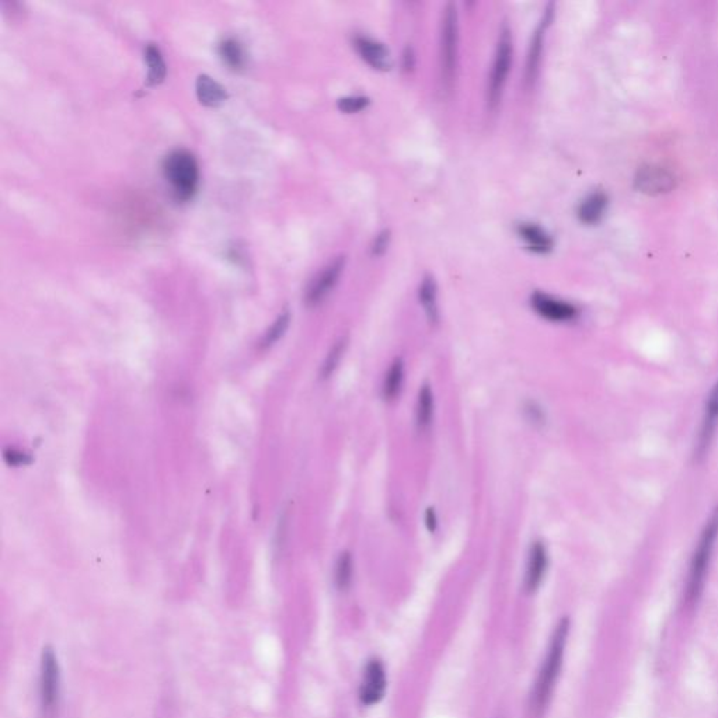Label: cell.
<instances>
[{"instance_id":"cell-1","label":"cell","mask_w":718,"mask_h":718,"mask_svg":"<svg viewBox=\"0 0 718 718\" xmlns=\"http://www.w3.org/2000/svg\"><path fill=\"white\" fill-rule=\"evenodd\" d=\"M570 634V620L567 617L562 619L554 628L551 640L543 660V664L539 669L536 682L532 687L529 705L533 714H541L548 705L553 692L557 686V680L560 678V672L564 664L566 648L569 643Z\"/></svg>"},{"instance_id":"cell-2","label":"cell","mask_w":718,"mask_h":718,"mask_svg":"<svg viewBox=\"0 0 718 718\" xmlns=\"http://www.w3.org/2000/svg\"><path fill=\"white\" fill-rule=\"evenodd\" d=\"M718 539V507L711 512L710 518L707 519L701 535L699 537V541L696 544L694 553L692 555L690 566H689V574L686 581V589H685V599L686 603L694 605L700 599L705 578L710 570V564L712 560V554L715 548V543Z\"/></svg>"},{"instance_id":"cell-3","label":"cell","mask_w":718,"mask_h":718,"mask_svg":"<svg viewBox=\"0 0 718 718\" xmlns=\"http://www.w3.org/2000/svg\"><path fill=\"white\" fill-rule=\"evenodd\" d=\"M163 176L179 201L191 199L199 184V168L195 156L184 149L173 150L163 161Z\"/></svg>"},{"instance_id":"cell-4","label":"cell","mask_w":718,"mask_h":718,"mask_svg":"<svg viewBox=\"0 0 718 718\" xmlns=\"http://www.w3.org/2000/svg\"><path fill=\"white\" fill-rule=\"evenodd\" d=\"M40 705L44 718L58 714L62 697V668L51 646H45L40 660Z\"/></svg>"},{"instance_id":"cell-5","label":"cell","mask_w":718,"mask_h":718,"mask_svg":"<svg viewBox=\"0 0 718 718\" xmlns=\"http://www.w3.org/2000/svg\"><path fill=\"white\" fill-rule=\"evenodd\" d=\"M512 34L509 27L504 24L500 31L487 88V106L490 111H496L503 100L504 89L512 65Z\"/></svg>"},{"instance_id":"cell-6","label":"cell","mask_w":718,"mask_h":718,"mask_svg":"<svg viewBox=\"0 0 718 718\" xmlns=\"http://www.w3.org/2000/svg\"><path fill=\"white\" fill-rule=\"evenodd\" d=\"M459 24L457 12L453 3H448L443 12L441 28V76L442 83L449 90L453 86L457 69Z\"/></svg>"},{"instance_id":"cell-7","label":"cell","mask_w":718,"mask_h":718,"mask_svg":"<svg viewBox=\"0 0 718 718\" xmlns=\"http://www.w3.org/2000/svg\"><path fill=\"white\" fill-rule=\"evenodd\" d=\"M345 268V259L337 257L333 261H330L325 268H322L320 272L310 281L306 293H304V303L309 307L318 306L322 302L327 299V296L334 291L337 286L343 272Z\"/></svg>"},{"instance_id":"cell-8","label":"cell","mask_w":718,"mask_h":718,"mask_svg":"<svg viewBox=\"0 0 718 718\" xmlns=\"http://www.w3.org/2000/svg\"><path fill=\"white\" fill-rule=\"evenodd\" d=\"M530 306L541 318L553 323H569L576 320L580 314L577 306L573 303L539 291L532 293Z\"/></svg>"},{"instance_id":"cell-9","label":"cell","mask_w":718,"mask_h":718,"mask_svg":"<svg viewBox=\"0 0 718 718\" xmlns=\"http://www.w3.org/2000/svg\"><path fill=\"white\" fill-rule=\"evenodd\" d=\"M387 689V678L386 669L379 660H370L362 675V680L359 685V700L364 705H375L377 704L386 693Z\"/></svg>"},{"instance_id":"cell-10","label":"cell","mask_w":718,"mask_h":718,"mask_svg":"<svg viewBox=\"0 0 718 718\" xmlns=\"http://www.w3.org/2000/svg\"><path fill=\"white\" fill-rule=\"evenodd\" d=\"M717 427H718V380L715 382L714 387L711 389V391L707 397L703 418H701V425H700V431H699V436H697V445H696V450H694V456L699 462L703 460L705 457V455L708 453L712 439L715 436Z\"/></svg>"},{"instance_id":"cell-11","label":"cell","mask_w":718,"mask_h":718,"mask_svg":"<svg viewBox=\"0 0 718 718\" xmlns=\"http://www.w3.org/2000/svg\"><path fill=\"white\" fill-rule=\"evenodd\" d=\"M635 187L647 195H661L674 190V174L660 166H644L635 174Z\"/></svg>"},{"instance_id":"cell-12","label":"cell","mask_w":718,"mask_h":718,"mask_svg":"<svg viewBox=\"0 0 718 718\" xmlns=\"http://www.w3.org/2000/svg\"><path fill=\"white\" fill-rule=\"evenodd\" d=\"M352 44L358 55L375 70L387 72L391 69V55L390 51L384 47V44L368 35H355Z\"/></svg>"},{"instance_id":"cell-13","label":"cell","mask_w":718,"mask_h":718,"mask_svg":"<svg viewBox=\"0 0 718 718\" xmlns=\"http://www.w3.org/2000/svg\"><path fill=\"white\" fill-rule=\"evenodd\" d=\"M547 566H548L547 548L543 541L536 540L530 546V550L528 554V562H526V571H525V589L529 594L536 592L537 588L541 585V581L547 571Z\"/></svg>"},{"instance_id":"cell-14","label":"cell","mask_w":718,"mask_h":718,"mask_svg":"<svg viewBox=\"0 0 718 718\" xmlns=\"http://www.w3.org/2000/svg\"><path fill=\"white\" fill-rule=\"evenodd\" d=\"M516 233L532 253L548 254L554 247L553 237L536 223H519Z\"/></svg>"},{"instance_id":"cell-15","label":"cell","mask_w":718,"mask_h":718,"mask_svg":"<svg viewBox=\"0 0 718 718\" xmlns=\"http://www.w3.org/2000/svg\"><path fill=\"white\" fill-rule=\"evenodd\" d=\"M195 93L202 106L212 108L222 106L229 99L226 89L208 74H199L197 77Z\"/></svg>"},{"instance_id":"cell-16","label":"cell","mask_w":718,"mask_h":718,"mask_svg":"<svg viewBox=\"0 0 718 718\" xmlns=\"http://www.w3.org/2000/svg\"><path fill=\"white\" fill-rule=\"evenodd\" d=\"M550 19H551V10H547L546 15H544L543 22L536 28V31H535V34L532 37V42H530V47H529V51H528L526 72H525V77H526V83L528 85H532L536 81V77H537L539 65H540V56H541V49H543V38H544L546 27L550 24Z\"/></svg>"},{"instance_id":"cell-17","label":"cell","mask_w":718,"mask_h":718,"mask_svg":"<svg viewBox=\"0 0 718 718\" xmlns=\"http://www.w3.org/2000/svg\"><path fill=\"white\" fill-rule=\"evenodd\" d=\"M218 55L222 59V62L231 70L240 72L247 66L246 49L237 38H223L218 44Z\"/></svg>"},{"instance_id":"cell-18","label":"cell","mask_w":718,"mask_h":718,"mask_svg":"<svg viewBox=\"0 0 718 718\" xmlns=\"http://www.w3.org/2000/svg\"><path fill=\"white\" fill-rule=\"evenodd\" d=\"M143 56H145V62L147 66L146 85L149 88H152V86H157V85L163 83L166 74H168V66H166L161 48H158L156 44H147L145 47Z\"/></svg>"},{"instance_id":"cell-19","label":"cell","mask_w":718,"mask_h":718,"mask_svg":"<svg viewBox=\"0 0 718 718\" xmlns=\"http://www.w3.org/2000/svg\"><path fill=\"white\" fill-rule=\"evenodd\" d=\"M405 375L406 368L402 358H395L389 370L384 375L383 384H382V395L386 402H393L400 395L405 384Z\"/></svg>"},{"instance_id":"cell-20","label":"cell","mask_w":718,"mask_h":718,"mask_svg":"<svg viewBox=\"0 0 718 718\" xmlns=\"http://www.w3.org/2000/svg\"><path fill=\"white\" fill-rule=\"evenodd\" d=\"M420 303L425 311L430 325L435 326L439 322V306H438V288L434 277L425 275L418 289Z\"/></svg>"},{"instance_id":"cell-21","label":"cell","mask_w":718,"mask_h":718,"mask_svg":"<svg viewBox=\"0 0 718 718\" xmlns=\"http://www.w3.org/2000/svg\"><path fill=\"white\" fill-rule=\"evenodd\" d=\"M434 411L435 400L432 389L428 383H424L418 391L416 406V425L420 432H425L430 430L434 421Z\"/></svg>"},{"instance_id":"cell-22","label":"cell","mask_w":718,"mask_h":718,"mask_svg":"<svg viewBox=\"0 0 718 718\" xmlns=\"http://www.w3.org/2000/svg\"><path fill=\"white\" fill-rule=\"evenodd\" d=\"M607 195L603 191L591 193L578 206V218L585 225L598 223L606 211Z\"/></svg>"},{"instance_id":"cell-23","label":"cell","mask_w":718,"mask_h":718,"mask_svg":"<svg viewBox=\"0 0 718 718\" xmlns=\"http://www.w3.org/2000/svg\"><path fill=\"white\" fill-rule=\"evenodd\" d=\"M352 574H354V563H352L351 553L344 551L338 557L337 564H336V573H334L336 585L340 591H345L347 588H350L351 581H352Z\"/></svg>"},{"instance_id":"cell-24","label":"cell","mask_w":718,"mask_h":718,"mask_svg":"<svg viewBox=\"0 0 718 718\" xmlns=\"http://www.w3.org/2000/svg\"><path fill=\"white\" fill-rule=\"evenodd\" d=\"M289 323H291V313L288 310H285L284 313H281L278 316L274 325L267 330L266 336L261 340V347L268 348V347H272L277 341H279L284 337V334L286 333Z\"/></svg>"},{"instance_id":"cell-25","label":"cell","mask_w":718,"mask_h":718,"mask_svg":"<svg viewBox=\"0 0 718 718\" xmlns=\"http://www.w3.org/2000/svg\"><path fill=\"white\" fill-rule=\"evenodd\" d=\"M345 348H347V338H340L334 345L333 348L330 350V352L327 354L325 362H323V366H322V370H320V375L323 379H327L330 377L334 370L338 368V364L345 352Z\"/></svg>"},{"instance_id":"cell-26","label":"cell","mask_w":718,"mask_h":718,"mask_svg":"<svg viewBox=\"0 0 718 718\" xmlns=\"http://www.w3.org/2000/svg\"><path fill=\"white\" fill-rule=\"evenodd\" d=\"M369 99L365 96H348L340 99L337 101V107L340 108V111L345 114H354L365 110L369 106Z\"/></svg>"},{"instance_id":"cell-27","label":"cell","mask_w":718,"mask_h":718,"mask_svg":"<svg viewBox=\"0 0 718 718\" xmlns=\"http://www.w3.org/2000/svg\"><path fill=\"white\" fill-rule=\"evenodd\" d=\"M3 457H5L6 463H8L9 466H13V467L27 466V464H30V463H31V457H30L27 453L22 452V450H19V449H15V448H8V449H5V452H3Z\"/></svg>"},{"instance_id":"cell-28","label":"cell","mask_w":718,"mask_h":718,"mask_svg":"<svg viewBox=\"0 0 718 718\" xmlns=\"http://www.w3.org/2000/svg\"><path fill=\"white\" fill-rule=\"evenodd\" d=\"M389 245H390V230L384 229V230L379 231L375 237V240L372 243V256L382 257L387 252Z\"/></svg>"},{"instance_id":"cell-29","label":"cell","mask_w":718,"mask_h":718,"mask_svg":"<svg viewBox=\"0 0 718 718\" xmlns=\"http://www.w3.org/2000/svg\"><path fill=\"white\" fill-rule=\"evenodd\" d=\"M523 409H525L523 411H525L526 418H528L532 424H535V425H543V424L546 423V414H544L543 409H541L537 403H535V402H528V403L525 405V407H523Z\"/></svg>"},{"instance_id":"cell-30","label":"cell","mask_w":718,"mask_h":718,"mask_svg":"<svg viewBox=\"0 0 718 718\" xmlns=\"http://www.w3.org/2000/svg\"><path fill=\"white\" fill-rule=\"evenodd\" d=\"M425 523H427V528H428L430 532H435L438 519H436V514H435L434 508H430L427 511V514H425Z\"/></svg>"},{"instance_id":"cell-31","label":"cell","mask_w":718,"mask_h":718,"mask_svg":"<svg viewBox=\"0 0 718 718\" xmlns=\"http://www.w3.org/2000/svg\"><path fill=\"white\" fill-rule=\"evenodd\" d=\"M405 60H406L405 67H406L407 70H410V69H413V67H414V54H413V49H411V48H407V49H406V52H405Z\"/></svg>"}]
</instances>
